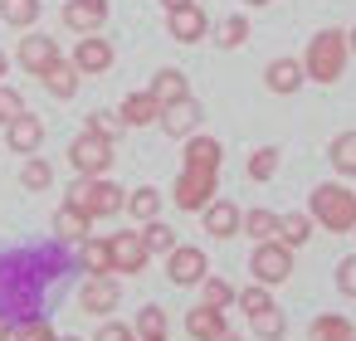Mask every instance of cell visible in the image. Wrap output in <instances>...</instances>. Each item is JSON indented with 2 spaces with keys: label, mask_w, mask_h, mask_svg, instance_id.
Masks as SVG:
<instances>
[{
  "label": "cell",
  "mask_w": 356,
  "mask_h": 341,
  "mask_svg": "<svg viewBox=\"0 0 356 341\" xmlns=\"http://www.w3.org/2000/svg\"><path fill=\"white\" fill-rule=\"evenodd\" d=\"M234 297H239V288H229V283L215 278V273L200 283V302H205V307H220V312H225V307H234Z\"/></svg>",
  "instance_id": "cell-37"
},
{
  "label": "cell",
  "mask_w": 356,
  "mask_h": 341,
  "mask_svg": "<svg viewBox=\"0 0 356 341\" xmlns=\"http://www.w3.org/2000/svg\"><path fill=\"white\" fill-rule=\"evenodd\" d=\"M108 15H113L108 0H64V10H59L64 30H74V35H103Z\"/></svg>",
  "instance_id": "cell-10"
},
{
  "label": "cell",
  "mask_w": 356,
  "mask_h": 341,
  "mask_svg": "<svg viewBox=\"0 0 356 341\" xmlns=\"http://www.w3.org/2000/svg\"><path fill=\"white\" fill-rule=\"evenodd\" d=\"M351 234H356V229H351Z\"/></svg>",
  "instance_id": "cell-51"
},
{
  "label": "cell",
  "mask_w": 356,
  "mask_h": 341,
  "mask_svg": "<svg viewBox=\"0 0 356 341\" xmlns=\"http://www.w3.org/2000/svg\"><path fill=\"white\" fill-rule=\"evenodd\" d=\"M181 176L171 185V205L186 210V215H200L215 195H220V161H225V147L215 137H186L181 142Z\"/></svg>",
  "instance_id": "cell-2"
},
{
  "label": "cell",
  "mask_w": 356,
  "mask_h": 341,
  "mask_svg": "<svg viewBox=\"0 0 356 341\" xmlns=\"http://www.w3.org/2000/svg\"><path fill=\"white\" fill-rule=\"evenodd\" d=\"M166 35L176 44H200L210 35V15H205L200 0H191V6H181V10H166Z\"/></svg>",
  "instance_id": "cell-13"
},
{
  "label": "cell",
  "mask_w": 356,
  "mask_h": 341,
  "mask_svg": "<svg viewBox=\"0 0 356 341\" xmlns=\"http://www.w3.org/2000/svg\"><path fill=\"white\" fill-rule=\"evenodd\" d=\"M327 161L341 181H356V132H337L332 147H327Z\"/></svg>",
  "instance_id": "cell-25"
},
{
  "label": "cell",
  "mask_w": 356,
  "mask_h": 341,
  "mask_svg": "<svg viewBox=\"0 0 356 341\" xmlns=\"http://www.w3.org/2000/svg\"><path fill=\"white\" fill-rule=\"evenodd\" d=\"M0 20L15 30H35L40 20V0H0Z\"/></svg>",
  "instance_id": "cell-32"
},
{
  "label": "cell",
  "mask_w": 356,
  "mask_h": 341,
  "mask_svg": "<svg viewBox=\"0 0 356 341\" xmlns=\"http://www.w3.org/2000/svg\"><path fill=\"white\" fill-rule=\"evenodd\" d=\"M113 263H118V273H142V268L152 263V249H147L142 229H122V234H113Z\"/></svg>",
  "instance_id": "cell-16"
},
{
  "label": "cell",
  "mask_w": 356,
  "mask_h": 341,
  "mask_svg": "<svg viewBox=\"0 0 356 341\" xmlns=\"http://www.w3.org/2000/svg\"><path fill=\"white\" fill-rule=\"evenodd\" d=\"M113 59H118V49H113V40H103V35H79V44H74V54H69V64H74L83 78L108 74Z\"/></svg>",
  "instance_id": "cell-9"
},
{
  "label": "cell",
  "mask_w": 356,
  "mask_h": 341,
  "mask_svg": "<svg viewBox=\"0 0 356 341\" xmlns=\"http://www.w3.org/2000/svg\"><path fill=\"white\" fill-rule=\"evenodd\" d=\"M118 302H122V283L113 278V273H88L83 278V288H79V307L83 312H93V317H108V312H118Z\"/></svg>",
  "instance_id": "cell-12"
},
{
  "label": "cell",
  "mask_w": 356,
  "mask_h": 341,
  "mask_svg": "<svg viewBox=\"0 0 356 341\" xmlns=\"http://www.w3.org/2000/svg\"><path fill=\"white\" fill-rule=\"evenodd\" d=\"M147 93H152L161 108H171V103L191 98V78H186L181 69H156V74H152V83H147Z\"/></svg>",
  "instance_id": "cell-22"
},
{
  "label": "cell",
  "mask_w": 356,
  "mask_h": 341,
  "mask_svg": "<svg viewBox=\"0 0 356 341\" xmlns=\"http://www.w3.org/2000/svg\"><path fill=\"white\" fill-rule=\"evenodd\" d=\"M346 49H351V59H356V25L346 30Z\"/></svg>",
  "instance_id": "cell-45"
},
{
  "label": "cell",
  "mask_w": 356,
  "mask_h": 341,
  "mask_svg": "<svg viewBox=\"0 0 356 341\" xmlns=\"http://www.w3.org/2000/svg\"><path fill=\"white\" fill-rule=\"evenodd\" d=\"M181 6H191V0H161V10H181Z\"/></svg>",
  "instance_id": "cell-46"
},
{
  "label": "cell",
  "mask_w": 356,
  "mask_h": 341,
  "mask_svg": "<svg viewBox=\"0 0 356 341\" xmlns=\"http://www.w3.org/2000/svg\"><path fill=\"white\" fill-rule=\"evenodd\" d=\"M0 341H15V326H10L6 317H0Z\"/></svg>",
  "instance_id": "cell-44"
},
{
  "label": "cell",
  "mask_w": 356,
  "mask_h": 341,
  "mask_svg": "<svg viewBox=\"0 0 356 341\" xmlns=\"http://www.w3.org/2000/svg\"><path fill=\"white\" fill-rule=\"evenodd\" d=\"M15 341H59V331L49 317H30V322H15Z\"/></svg>",
  "instance_id": "cell-40"
},
{
  "label": "cell",
  "mask_w": 356,
  "mask_h": 341,
  "mask_svg": "<svg viewBox=\"0 0 356 341\" xmlns=\"http://www.w3.org/2000/svg\"><path fill=\"white\" fill-rule=\"evenodd\" d=\"M200 219H205V234H210V239H234V234H239V219H244V215H239V205H234V200L215 195V200H210V205L200 210Z\"/></svg>",
  "instance_id": "cell-18"
},
{
  "label": "cell",
  "mask_w": 356,
  "mask_h": 341,
  "mask_svg": "<svg viewBox=\"0 0 356 341\" xmlns=\"http://www.w3.org/2000/svg\"><path fill=\"white\" fill-rule=\"evenodd\" d=\"M220 341H244V336H239V331H234V326H229V331H225V336H220Z\"/></svg>",
  "instance_id": "cell-48"
},
{
  "label": "cell",
  "mask_w": 356,
  "mask_h": 341,
  "mask_svg": "<svg viewBox=\"0 0 356 341\" xmlns=\"http://www.w3.org/2000/svg\"><path fill=\"white\" fill-rule=\"evenodd\" d=\"M166 278H171L176 288H200V283L210 278V258H205L195 244H176V249L166 253Z\"/></svg>",
  "instance_id": "cell-8"
},
{
  "label": "cell",
  "mask_w": 356,
  "mask_h": 341,
  "mask_svg": "<svg viewBox=\"0 0 356 341\" xmlns=\"http://www.w3.org/2000/svg\"><path fill=\"white\" fill-rule=\"evenodd\" d=\"M88 234H93V215H83L79 205L64 200V205L54 210V239H59V244H83Z\"/></svg>",
  "instance_id": "cell-19"
},
{
  "label": "cell",
  "mask_w": 356,
  "mask_h": 341,
  "mask_svg": "<svg viewBox=\"0 0 356 341\" xmlns=\"http://www.w3.org/2000/svg\"><path fill=\"white\" fill-rule=\"evenodd\" d=\"M64 54H59V40H49V35H40V30H25V40H20V49H15V64L30 74V78H40L49 64H59Z\"/></svg>",
  "instance_id": "cell-11"
},
{
  "label": "cell",
  "mask_w": 356,
  "mask_h": 341,
  "mask_svg": "<svg viewBox=\"0 0 356 341\" xmlns=\"http://www.w3.org/2000/svg\"><path fill=\"white\" fill-rule=\"evenodd\" d=\"M74 268H79V258H69L59 239L0 253V317L10 326L30 322V317H49V307L64 292Z\"/></svg>",
  "instance_id": "cell-1"
},
{
  "label": "cell",
  "mask_w": 356,
  "mask_h": 341,
  "mask_svg": "<svg viewBox=\"0 0 356 341\" xmlns=\"http://www.w3.org/2000/svg\"><path fill=\"white\" fill-rule=\"evenodd\" d=\"M59 341H83V336H59Z\"/></svg>",
  "instance_id": "cell-50"
},
{
  "label": "cell",
  "mask_w": 356,
  "mask_h": 341,
  "mask_svg": "<svg viewBox=\"0 0 356 341\" xmlns=\"http://www.w3.org/2000/svg\"><path fill=\"white\" fill-rule=\"evenodd\" d=\"M6 147H10L15 156H35V151L44 147V117L20 113L15 122H6Z\"/></svg>",
  "instance_id": "cell-15"
},
{
  "label": "cell",
  "mask_w": 356,
  "mask_h": 341,
  "mask_svg": "<svg viewBox=\"0 0 356 341\" xmlns=\"http://www.w3.org/2000/svg\"><path fill=\"white\" fill-rule=\"evenodd\" d=\"M346 64H351L346 30H317V35L307 40V49H302V74H307V83L332 88V83H341Z\"/></svg>",
  "instance_id": "cell-3"
},
{
  "label": "cell",
  "mask_w": 356,
  "mask_h": 341,
  "mask_svg": "<svg viewBox=\"0 0 356 341\" xmlns=\"http://www.w3.org/2000/svg\"><path fill=\"white\" fill-rule=\"evenodd\" d=\"M302 83H307L302 59H288V54H283V59H273V64L264 69V88H268V93H278V98H293Z\"/></svg>",
  "instance_id": "cell-17"
},
{
  "label": "cell",
  "mask_w": 356,
  "mask_h": 341,
  "mask_svg": "<svg viewBox=\"0 0 356 341\" xmlns=\"http://www.w3.org/2000/svg\"><path fill=\"white\" fill-rule=\"evenodd\" d=\"M307 215L312 224H322L327 234H351L356 229V190L341 181H322L307 195Z\"/></svg>",
  "instance_id": "cell-4"
},
{
  "label": "cell",
  "mask_w": 356,
  "mask_h": 341,
  "mask_svg": "<svg viewBox=\"0 0 356 341\" xmlns=\"http://www.w3.org/2000/svg\"><path fill=\"white\" fill-rule=\"evenodd\" d=\"M40 83H44V93L49 98H59V103H69L74 93H79V83H83V74L69 64V59H59V64H49L44 74H40Z\"/></svg>",
  "instance_id": "cell-21"
},
{
  "label": "cell",
  "mask_w": 356,
  "mask_h": 341,
  "mask_svg": "<svg viewBox=\"0 0 356 341\" xmlns=\"http://www.w3.org/2000/svg\"><path fill=\"white\" fill-rule=\"evenodd\" d=\"M142 239H147L152 253H171V249H176V229H171L166 219H147V224H142Z\"/></svg>",
  "instance_id": "cell-38"
},
{
  "label": "cell",
  "mask_w": 356,
  "mask_h": 341,
  "mask_svg": "<svg viewBox=\"0 0 356 341\" xmlns=\"http://www.w3.org/2000/svg\"><path fill=\"white\" fill-rule=\"evenodd\" d=\"M307 239H312V215H307V210H288V215H278V244L302 249Z\"/></svg>",
  "instance_id": "cell-27"
},
{
  "label": "cell",
  "mask_w": 356,
  "mask_h": 341,
  "mask_svg": "<svg viewBox=\"0 0 356 341\" xmlns=\"http://www.w3.org/2000/svg\"><path fill=\"white\" fill-rule=\"evenodd\" d=\"M20 113H30V108H25V93L6 83V88H0V127H6V122H15Z\"/></svg>",
  "instance_id": "cell-41"
},
{
  "label": "cell",
  "mask_w": 356,
  "mask_h": 341,
  "mask_svg": "<svg viewBox=\"0 0 356 341\" xmlns=\"http://www.w3.org/2000/svg\"><path fill=\"white\" fill-rule=\"evenodd\" d=\"M186 331H191V341H220V336L229 331V322H225V312H220V307L195 302V307L186 312Z\"/></svg>",
  "instance_id": "cell-20"
},
{
  "label": "cell",
  "mask_w": 356,
  "mask_h": 341,
  "mask_svg": "<svg viewBox=\"0 0 356 341\" xmlns=\"http://www.w3.org/2000/svg\"><path fill=\"white\" fill-rule=\"evenodd\" d=\"M118 151V142H103V137H93V132H79L74 142H69V166L79 171V176H108L113 171V156Z\"/></svg>",
  "instance_id": "cell-7"
},
{
  "label": "cell",
  "mask_w": 356,
  "mask_h": 341,
  "mask_svg": "<svg viewBox=\"0 0 356 341\" xmlns=\"http://www.w3.org/2000/svg\"><path fill=\"white\" fill-rule=\"evenodd\" d=\"M244 6H249V10H259V6H273V0H244Z\"/></svg>",
  "instance_id": "cell-49"
},
{
  "label": "cell",
  "mask_w": 356,
  "mask_h": 341,
  "mask_svg": "<svg viewBox=\"0 0 356 341\" xmlns=\"http://www.w3.org/2000/svg\"><path fill=\"white\" fill-rule=\"evenodd\" d=\"M249 331H254L259 341H283V336H288V317H283L278 307H264V312L249 317Z\"/></svg>",
  "instance_id": "cell-31"
},
{
  "label": "cell",
  "mask_w": 356,
  "mask_h": 341,
  "mask_svg": "<svg viewBox=\"0 0 356 341\" xmlns=\"http://www.w3.org/2000/svg\"><path fill=\"white\" fill-rule=\"evenodd\" d=\"M132 331H137V341H171V322H166V312H161L156 302H147V307L137 312Z\"/></svg>",
  "instance_id": "cell-28"
},
{
  "label": "cell",
  "mask_w": 356,
  "mask_h": 341,
  "mask_svg": "<svg viewBox=\"0 0 356 341\" xmlns=\"http://www.w3.org/2000/svg\"><path fill=\"white\" fill-rule=\"evenodd\" d=\"M79 268L83 273H118V263H113V239H98V234H88L83 244H79Z\"/></svg>",
  "instance_id": "cell-23"
},
{
  "label": "cell",
  "mask_w": 356,
  "mask_h": 341,
  "mask_svg": "<svg viewBox=\"0 0 356 341\" xmlns=\"http://www.w3.org/2000/svg\"><path fill=\"white\" fill-rule=\"evenodd\" d=\"M278 161H283V156H278V147H254L244 171H249V181H259V185H264V181H273V176H278Z\"/></svg>",
  "instance_id": "cell-34"
},
{
  "label": "cell",
  "mask_w": 356,
  "mask_h": 341,
  "mask_svg": "<svg viewBox=\"0 0 356 341\" xmlns=\"http://www.w3.org/2000/svg\"><path fill=\"white\" fill-rule=\"evenodd\" d=\"M249 273H254V283H264V288L288 283V278H293V249L278 244V239L254 244V253H249Z\"/></svg>",
  "instance_id": "cell-6"
},
{
  "label": "cell",
  "mask_w": 356,
  "mask_h": 341,
  "mask_svg": "<svg viewBox=\"0 0 356 341\" xmlns=\"http://www.w3.org/2000/svg\"><path fill=\"white\" fill-rule=\"evenodd\" d=\"M69 205H79V210L93 215V219H113V215L127 210V195H122V185H113L108 176H74Z\"/></svg>",
  "instance_id": "cell-5"
},
{
  "label": "cell",
  "mask_w": 356,
  "mask_h": 341,
  "mask_svg": "<svg viewBox=\"0 0 356 341\" xmlns=\"http://www.w3.org/2000/svg\"><path fill=\"white\" fill-rule=\"evenodd\" d=\"M337 292H341V297H356V253H346V258L337 263Z\"/></svg>",
  "instance_id": "cell-42"
},
{
  "label": "cell",
  "mask_w": 356,
  "mask_h": 341,
  "mask_svg": "<svg viewBox=\"0 0 356 341\" xmlns=\"http://www.w3.org/2000/svg\"><path fill=\"white\" fill-rule=\"evenodd\" d=\"M215 44H220V49L249 44V15H225V20L215 25Z\"/></svg>",
  "instance_id": "cell-33"
},
{
  "label": "cell",
  "mask_w": 356,
  "mask_h": 341,
  "mask_svg": "<svg viewBox=\"0 0 356 341\" xmlns=\"http://www.w3.org/2000/svg\"><path fill=\"white\" fill-rule=\"evenodd\" d=\"M20 185H25V190H49V185H54V166H49L44 156H25V166H20Z\"/></svg>",
  "instance_id": "cell-35"
},
{
  "label": "cell",
  "mask_w": 356,
  "mask_h": 341,
  "mask_svg": "<svg viewBox=\"0 0 356 341\" xmlns=\"http://www.w3.org/2000/svg\"><path fill=\"white\" fill-rule=\"evenodd\" d=\"M127 215H132L137 224L161 219V190H156V185H137V190H127Z\"/></svg>",
  "instance_id": "cell-29"
},
{
  "label": "cell",
  "mask_w": 356,
  "mask_h": 341,
  "mask_svg": "<svg viewBox=\"0 0 356 341\" xmlns=\"http://www.w3.org/2000/svg\"><path fill=\"white\" fill-rule=\"evenodd\" d=\"M239 234H249L254 244H264V239H278V215H273V210H244V219H239Z\"/></svg>",
  "instance_id": "cell-30"
},
{
  "label": "cell",
  "mask_w": 356,
  "mask_h": 341,
  "mask_svg": "<svg viewBox=\"0 0 356 341\" xmlns=\"http://www.w3.org/2000/svg\"><path fill=\"white\" fill-rule=\"evenodd\" d=\"M93 341H137V331H132L127 322H103Z\"/></svg>",
  "instance_id": "cell-43"
},
{
  "label": "cell",
  "mask_w": 356,
  "mask_h": 341,
  "mask_svg": "<svg viewBox=\"0 0 356 341\" xmlns=\"http://www.w3.org/2000/svg\"><path fill=\"white\" fill-rule=\"evenodd\" d=\"M6 69H10V54H6V49H0V78H6Z\"/></svg>",
  "instance_id": "cell-47"
},
{
  "label": "cell",
  "mask_w": 356,
  "mask_h": 341,
  "mask_svg": "<svg viewBox=\"0 0 356 341\" xmlns=\"http://www.w3.org/2000/svg\"><path fill=\"white\" fill-rule=\"evenodd\" d=\"M234 307L254 317V312H264V307H273V292H268L264 283H249V288H239V297H234Z\"/></svg>",
  "instance_id": "cell-39"
},
{
  "label": "cell",
  "mask_w": 356,
  "mask_h": 341,
  "mask_svg": "<svg viewBox=\"0 0 356 341\" xmlns=\"http://www.w3.org/2000/svg\"><path fill=\"white\" fill-rule=\"evenodd\" d=\"M200 98H181V103H171V108H161V132L166 137H176V142H186V137H195L200 132Z\"/></svg>",
  "instance_id": "cell-14"
},
{
  "label": "cell",
  "mask_w": 356,
  "mask_h": 341,
  "mask_svg": "<svg viewBox=\"0 0 356 341\" xmlns=\"http://www.w3.org/2000/svg\"><path fill=\"white\" fill-rule=\"evenodd\" d=\"M307 341H356V326H351L341 312H322V317H312Z\"/></svg>",
  "instance_id": "cell-26"
},
{
  "label": "cell",
  "mask_w": 356,
  "mask_h": 341,
  "mask_svg": "<svg viewBox=\"0 0 356 341\" xmlns=\"http://www.w3.org/2000/svg\"><path fill=\"white\" fill-rule=\"evenodd\" d=\"M118 117H122V127H152L161 117V103L152 93H127L122 108H118Z\"/></svg>",
  "instance_id": "cell-24"
},
{
  "label": "cell",
  "mask_w": 356,
  "mask_h": 341,
  "mask_svg": "<svg viewBox=\"0 0 356 341\" xmlns=\"http://www.w3.org/2000/svg\"><path fill=\"white\" fill-rule=\"evenodd\" d=\"M83 132H93V137H103V142H118L127 127H122V117H118V113H103V108H98V113H88V117H83Z\"/></svg>",
  "instance_id": "cell-36"
}]
</instances>
